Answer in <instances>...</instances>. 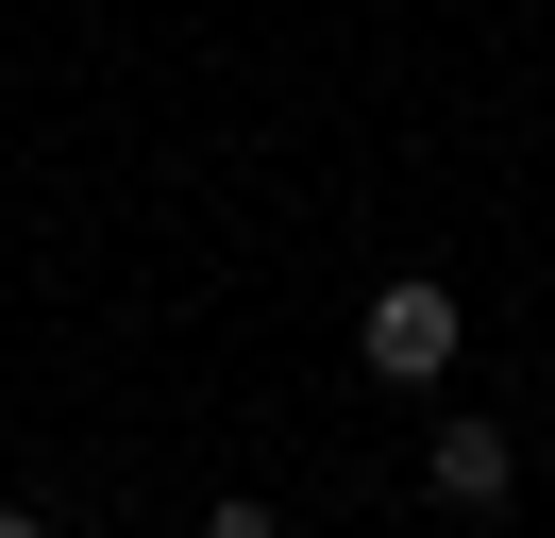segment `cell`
<instances>
[{"label": "cell", "instance_id": "cell-1", "mask_svg": "<svg viewBox=\"0 0 555 538\" xmlns=\"http://www.w3.org/2000/svg\"><path fill=\"white\" fill-rule=\"evenodd\" d=\"M353 354H371L387 387H438V370H454V286H421V269H404V286H371Z\"/></svg>", "mask_w": 555, "mask_h": 538}, {"label": "cell", "instance_id": "cell-2", "mask_svg": "<svg viewBox=\"0 0 555 538\" xmlns=\"http://www.w3.org/2000/svg\"><path fill=\"white\" fill-rule=\"evenodd\" d=\"M421 488H438L454 522H488V504L521 488V454H505V421H438V437H421Z\"/></svg>", "mask_w": 555, "mask_h": 538}, {"label": "cell", "instance_id": "cell-3", "mask_svg": "<svg viewBox=\"0 0 555 538\" xmlns=\"http://www.w3.org/2000/svg\"><path fill=\"white\" fill-rule=\"evenodd\" d=\"M203 538H286V522H270V504H203Z\"/></svg>", "mask_w": 555, "mask_h": 538}, {"label": "cell", "instance_id": "cell-4", "mask_svg": "<svg viewBox=\"0 0 555 538\" xmlns=\"http://www.w3.org/2000/svg\"><path fill=\"white\" fill-rule=\"evenodd\" d=\"M0 538H51V522H35V504H0Z\"/></svg>", "mask_w": 555, "mask_h": 538}]
</instances>
